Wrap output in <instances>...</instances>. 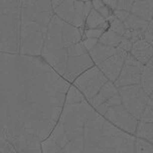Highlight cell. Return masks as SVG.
<instances>
[{
	"label": "cell",
	"instance_id": "cell-25",
	"mask_svg": "<svg viewBox=\"0 0 153 153\" xmlns=\"http://www.w3.org/2000/svg\"><path fill=\"white\" fill-rule=\"evenodd\" d=\"M108 22H109V28L107 30H110L114 33L120 35V36H123L125 33V27L123 25V22H121L120 20H118L113 14H111L109 17L107 18Z\"/></svg>",
	"mask_w": 153,
	"mask_h": 153
},
{
	"label": "cell",
	"instance_id": "cell-8",
	"mask_svg": "<svg viewBox=\"0 0 153 153\" xmlns=\"http://www.w3.org/2000/svg\"><path fill=\"white\" fill-rule=\"evenodd\" d=\"M103 117L118 129L124 131L130 135H135L138 120L123 107L122 104L109 108L106 111V113L103 115Z\"/></svg>",
	"mask_w": 153,
	"mask_h": 153
},
{
	"label": "cell",
	"instance_id": "cell-39",
	"mask_svg": "<svg viewBox=\"0 0 153 153\" xmlns=\"http://www.w3.org/2000/svg\"><path fill=\"white\" fill-rule=\"evenodd\" d=\"M117 1H118V0H104L103 2H104V4H105L106 6H108L112 10H114V9H116Z\"/></svg>",
	"mask_w": 153,
	"mask_h": 153
},
{
	"label": "cell",
	"instance_id": "cell-34",
	"mask_svg": "<svg viewBox=\"0 0 153 153\" xmlns=\"http://www.w3.org/2000/svg\"><path fill=\"white\" fill-rule=\"evenodd\" d=\"M152 32H153V21L151 20V21H149L148 26H147L146 30L144 31V33H143V39L148 43H150V45H153Z\"/></svg>",
	"mask_w": 153,
	"mask_h": 153
},
{
	"label": "cell",
	"instance_id": "cell-31",
	"mask_svg": "<svg viewBox=\"0 0 153 153\" xmlns=\"http://www.w3.org/2000/svg\"><path fill=\"white\" fill-rule=\"evenodd\" d=\"M53 11H40L38 13L36 19H35V22H37L40 25L48 26L51 17H53Z\"/></svg>",
	"mask_w": 153,
	"mask_h": 153
},
{
	"label": "cell",
	"instance_id": "cell-4",
	"mask_svg": "<svg viewBox=\"0 0 153 153\" xmlns=\"http://www.w3.org/2000/svg\"><path fill=\"white\" fill-rule=\"evenodd\" d=\"M48 26L35 21L20 22V45L19 54L29 56H40L45 43Z\"/></svg>",
	"mask_w": 153,
	"mask_h": 153
},
{
	"label": "cell",
	"instance_id": "cell-15",
	"mask_svg": "<svg viewBox=\"0 0 153 153\" xmlns=\"http://www.w3.org/2000/svg\"><path fill=\"white\" fill-rule=\"evenodd\" d=\"M120 51L118 48H112V46L104 45L102 43L98 42L91 51H89V56L91 57V59L94 62L95 65H100L101 62H104L105 59H107L108 57L112 56L113 54L117 53Z\"/></svg>",
	"mask_w": 153,
	"mask_h": 153
},
{
	"label": "cell",
	"instance_id": "cell-42",
	"mask_svg": "<svg viewBox=\"0 0 153 153\" xmlns=\"http://www.w3.org/2000/svg\"><path fill=\"white\" fill-rule=\"evenodd\" d=\"M79 1H91V0H79Z\"/></svg>",
	"mask_w": 153,
	"mask_h": 153
},
{
	"label": "cell",
	"instance_id": "cell-43",
	"mask_svg": "<svg viewBox=\"0 0 153 153\" xmlns=\"http://www.w3.org/2000/svg\"><path fill=\"white\" fill-rule=\"evenodd\" d=\"M135 1H143V0H135Z\"/></svg>",
	"mask_w": 153,
	"mask_h": 153
},
{
	"label": "cell",
	"instance_id": "cell-20",
	"mask_svg": "<svg viewBox=\"0 0 153 153\" xmlns=\"http://www.w3.org/2000/svg\"><path fill=\"white\" fill-rule=\"evenodd\" d=\"M85 25L87 29L91 28H97V29H103V30H107L109 28V22L106 18H104L102 15L99 14L96 10L93 9L90 11L88 16L86 17L85 20Z\"/></svg>",
	"mask_w": 153,
	"mask_h": 153
},
{
	"label": "cell",
	"instance_id": "cell-24",
	"mask_svg": "<svg viewBox=\"0 0 153 153\" xmlns=\"http://www.w3.org/2000/svg\"><path fill=\"white\" fill-rule=\"evenodd\" d=\"M121 38L122 36H120V35L114 33V32H112L110 30H106L100 36L98 42L104 45L112 46V48H118L119 43L121 42Z\"/></svg>",
	"mask_w": 153,
	"mask_h": 153
},
{
	"label": "cell",
	"instance_id": "cell-7",
	"mask_svg": "<svg viewBox=\"0 0 153 153\" xmlns=\"http://www.w3.org/2000/svg\"><path fill=\"white\" fill-rule=\"evenodd\" d=\"M108 82L107 78L103 75L97 65H94L91 69L80 75L72 85L84 95L87 102L94 98L100 89Z\"/></svg>",
	"mask_w": 153,
	"mask_h": 153
},
{
	"label": "cell",
	"instance_id": "cell-6",
	"mask_svg": "<svg viewBox=\"0 0 153 153\" xmlns=\"http://www.w3.org/2000/svg\"><path fill=\"white\" fill-rule=\"evenodd\" d=\"M118 95L123 107L139 121L150 96L142 90L139 84L118 88Z\"/></svg>",
	"mask_w": 153,
	"mask_h": 153
},
{
	"label": "cell",
	"instance_id": "cell-10",
	"mask_svg": "<svg viewBox=\"0 0 153 153\" xmlns=\"http://www.w3.org/2000/svg\"><path fill=\"white\" fill-rule=\"evenodd\" d=\"M65 21L59 19L56 15H53L46 29V35L42 54L51 53L65 48L64 37H62V27Z\"/></svg>",
	"mask_w": 153,
	"mask_h": 153
},
{
	"label": "cell",
	"instance_id": "cell-35",
	"mask_svg": "<svg viewBox=\"0 0 153 153\" xmlns=\"http://www.w3.org/2000/svg\"><path fill=\"white\" fill-rule=\"evenodd\" d=\"M36 3L40 11H53L51 0H36Z\"/></svg>",
	"mask_w": 153,
	"mask_h": 153
},
{
	"label": "cell",
	"instance_id": "cell-14",
	"mask_svg": "<svg viewBox=\"0 0 153 153\" xmlns=\"http://www.w3.org/2000/svg\"><path fill=\"white\" fill-rule=\"evenodd\" d=\"M129 53L142 65H145L152 59L153 45L145 42L144 39L137 40L132 45V48Z\"/></svg>",
	"mask_w": 153,
	"mask_h": 153
},
{
	"label": "cell",
	"instance_id": "cell-3",
	"mask_svg": "<svg viewBox=\"0 0 153 153\" xmlns=\"http://www.w3.org/2000/svg\"><path fill=\"white\" fill-rule=\"evenodd\" d=\"M20 5L15 2L0 9V53H19Z\"/></svg>",
	"mask_w": 153,
	"mask_h": 153
},
{
	"label": "cell",
	"instance_id": "cell-17",
	"mask_svg": "<svg viewBox=\"0 0 153 153\" xmlns=\"http://www.w3.org/2000/svg\"><path fill=\"white\" fill-rule=\"evenodd\" d=\"M153 12V0H143V1H135L130 13L145 21L152 20Z\"/></svg>",
	"mask_w": 153,
	"mask_h": 153
},
{
	"label": "cell",
	"instance_id": "cell-22",
	"mask_svg": "<svg viewBox=\"0 0 153 153\" xmlns=\"http://www.w3.org/2000/svg\"><path fill=\"white\" fill-rule=\"evenodd\" d=\"M136 138H141L152 143L153 141V123H145L138 121L135 131Z\"/></svg>",
	"mask_w": 153,
	"mask_h": 153
},
{
	"label": "cell",
	"instance_id": "cell-2",
	"mask_svg": "<svg viewBox=\"0 0 153 153\" xmlns=\"http://www.w3.org/2000/svg\"><path fill=\"white\" fill-rule=\"evenodd\" d=\"M82 153H134L135 136L118 129L92 112L81 132Z\"/></svg>",
	"mask_w": 153,
	"mask_h": 153
},
{
	"label": "cell",
	"instance_id": "cell-28",
	"mask_svg": "<svg viewBox=\"0 0 153 153\" xmlns=\"http://www.w3.org/2000/svg\"><path fill=\"white\" fill-rule=\"evenodd\" d=\"M65 50H67L68 56H83V54L88 53V51H87L86 48L84 45L83 40H81V42L76 43H74V45H70Z\"/></svg>",
	"mask_w": 153,
	"mask_h": 153
},
{
	"label": "cell",
	"instance_id": "cell-37",
	"mask_svg": "<svg viewBox=\"0 0 153 153\" xmlns=\"http://www.w3.org/2000/svg\"><path fill=\"white\" fill-rule=\"evenodd\" d=\"M113 15L118 19V20L121 21V22H124V21L128 18V16L130 15V12L125 11V10L114 9L113 10Z\"/></svg>",
	"mask_w": 153,
	"mask_h": 153
},
{
	"label": "cell",
	"instance_id": "cell-18",
	"mask_svg": "<svg viewBox=\"0 0 153 153\" xmlns=\"http://www.w3.org/2000/svg\"><path fill=\"white\" fill-rule=\"evenodd\" d=\"M40 12L36 0H22L20 5V20L35 21L38 13Z\"/></svg>",
	"mask_w": 153,
	"mask_h": 153
},
{
	"label": "cell",
	"instance_id": "cell-19",
	"mask_svg": "<svg viewBox=\"0 0 153 153\" xmlns=\"http://www.w3.org/2000/svg\"><path fill=\"white\" fill-rule=\"evenodd\" d=\"M140 87L148 96L152 95L153 91V62L152 59L144 65L140 76Z\"/></svg>",
	"mask_w": 153,
	"mask_h": 153
},
{
	"label": "cell",
	"instance_id": "cell-9",
	"mask_svg": "<svg viewBox=\"0 0 153 153\" xmlns=\"http://www.w3.org/2000/svg\"><path fill=\"white\" fill-rule=\"evenodd\" d=\"M144 65L139 62L134 56L128 53L125 56L124 65L117 80L114 82L116 88H121L131 85H138L140 83V76Z\"/></svg>",
	"mask_w": 153,
	"mask_h": 153
},
{
	"label": "cell",
	"instance_id": "cell-40",
	"mask_svg": "<svg viewBox=\"0 0 153 153\" xmlns=\"http://www.w3.org/2000/svg\"><path fill=\"white\" fill-rule=\"evenodd\" d=\"M6 141H7V138H6V136H5V133L3 129L1 128V126H0V146L3 145Z\"/></svg>",
	"mask_w": 153,
	"mask_h": 153
},
{
	"label": "cell",
	"instance_id": "cell-13",
	"mask_svg": "<svg viewBox=\"0 0 153 153\" xmlns=\"http://www.w3.org/2000/svg\"><path fill=\"white\" fill-rule=\"evenodd\" d=\"M40 57H42L43 61L50 65L57 75L62 76L65 71V67H67L68 57H69L65 48L42 54Z\"/></svg>",
	"mask_w": 153,
	"mask_h": 153
},
{
	"label": "cell",
	"instance_id": "cell-36",
	"mask_svg": "<svg viewBox=\"0 0 153 153\" xmlns=\"http://www.w3.org/2000/svg\"><path fill=\"white\" fill-rule=\"evenodd\" d=\"M132 45L133 43L131 42L129 39H127V38H125V37H122L121 42H120L118 45V48H120V50L123 51H126V53H130L131 48H132Z\"/></svg>",
	"mask_w": 153,
	"mask_h": 153
},
{
	"label": "cell",
	"instance_id": "cell-38",
	"mask_svg": "<svg viewBox=\"0 0 153 153\" xmlns=\"http://www.w3.org/2000/svg\"><path fill=\"white\" fill-rule=\"evenodd\" d=\"M83 42H84V45H85V48H86L87 51L89 53V51L98 43V39H96V38H85V39H83Z\"/></svg>",
	"mask_w": 153,
	"mask_h": 153
},
{
	"label": "cell",
	"instance_id": "cell-26",
	"mask_svg": "<svg viewBox=\"0 0 153 153\" xmlns=\"http://www.w3.org/2000/svg\"><path fill=\"white\" fill-rule=\"evenodd\" d=\"M134 153H153V145L150 142L141 138H136L134 141Z\"/></svg>",
	"mask_w": 153,
	"mask_h": 153
},
{
	"label": "cell",
	"instance_id": "cell-33",
	"mask_svg": "<svg viewBox=\"0 0 153 153\" xmlns=\"http://www.w3.org/2000/svg\"><path fill=\"white\" fill-rule=\"evenodd\" d=\"M134 2H135V0H118V1H117L116 9L125 10V11L130 12Z\"/></svg>",
	"mask_w": 153,
	"mask_h": 153
},
{
	"label": "cell",
	"instance_id": "cell-29",
	"mask_svg": "<svg viewBox=\"0 0 153 153\" xmlns=\"http://www.w3.org/2000/svg\"><path fill=\"white\" fill-rule=\"evenodd\" d=\"M139 121L145 123H153V111H152V96H150L148 102H147L145 108L142 112Z\"/></svg>",
	"mask_w": 153,
	"mask_h": 153
},
{
	"label": "cell",
	"instance_id": "cell-32",
	"mask_svg": "<svg viewBox=\"0 0 153 153\" xmlns=\"http://www.w3.org/2000/svg\"><path fill=\"white\" fill-rule=\"evenodd\" d=\"M106 30H103V29H97V28L86 29V30L84 31V36L86 38H96V39H99L100 36Z\"/></svg>",
	"mask_w": 153,
	"mask_h": 153
},
{
	"label": "cell",
	"instance_id": "cell-16",
	"mask_svg": "<svg viewBox=\"0 0 153 153\" xmlns=\"http://www.w3.org/2000/svg\"><path fill=\"white\" fill-rule=\"evenodd\" d=\"M117 94H118V89L116 88L114 83L108 81L107 83L100 89V91L97 93V95H96L94 98H92L88 103L94 109H97L100 105H102L103 103H105L106 101L111 99L112 97H114V96Z\"/></svg>",
	"mask_w": 153,
	"mask_h": 153
},
{
	"label": "cell",
	"instance_id": "cell-44",
	"mask_svg": "<svg viewBox=\"0 0 153 153\" xmlns=\"http://www.w3.org/2000/svg\"><path fill=\"white\" fill-rule=\"evenodd\" d=\"M101 1H104V0H101Z\"/></svg>",
	"mask_w": 153,
	"mask_h": 153
},
{
	"label": "cell",
	"instance_id": "cell-21",
	"mask_svg": "<svg viewBox=\"0 0 153 153\" xmlns=\"http://www.w3.org/2000/svg\"><path fill=\"white\" fill-rule=\"evenodd\" d=\"M148 21H145L143 19L137 17V16L133 15L130 13V15L128 16V18L123 22L125 29H129V30H136L140 31L142 33H144V31L146 30L147 26H148Z\"/></svg>",
	"mask_w": 153,
	"mask_h": 153
},
{
	"label": "cell",
	"instance_id": "cell-23",
	"mask_svg": "<svg viewBox=\"0 0 153 153\" xmlns=\"http://www.w3.org/2000/svg\"><path fill=\"white\" fill-rule=\"evenodd\" d=\"M84 101H86L84 95L75 86L71 84L70 88L68 89L67 94H65V105H76V104H80Z\"/></svg>",
	"mask_w": 153,
	"mask_h": 153
},
{
	"label": "cell",
	"instance_id": "cell-30",
	"mask_svg": "<svg viewBox=\"0 0 153 153\" xmlns=\"http://www.w3.org/2000/svg\"><path fill=\"white\" fill-rule=\"evenodd\" d=\"M92 5H93V8H94L99 14L102 15L104 18L107 19L109 16L111 15L110 8L108 6H106V5L104 4V2L101 1V0H93Z\"/></svg>",
	"mask_w": 153,
	"mask_h": 153
},
{
	"label": "cell",
	"instance_id": "cell-11",
	"mask_svg": "<svg viewBox=\"0 0 153 153\" xmlns=\"http://www.w3.org/2000/svg\"><path fill=\"white\" fill-rule=\"evenodd\" d=\"M94 62L90 57L89 53L80 56H69L67 62L65 71L62 78L68 83L72 84L79 76L86 72L87 70L94 67Z\"/></svg>",
	"mask_w": 153,
	"mask_h": 153
},
{
	"label": "cell",
	"instance_id": "cell-5",
	"mask_svg": "<svg viewBox=\"0 0 153 153\" xmlns=\"http://www.w3.org/2000/svg\"><path fill=\"white\" fill-rule=\"evenodd\" d=\"M92 9V1L64 0L59 6L53 9V14L71 25L83 28L86 17Z\"/></svg>",
	"mask_w": 153,
	"mask_h": 153
},
{
	"label": "cell",
	"instance_id": "cell-12",
	"mask_svg": "<svg viewBox=\"0 0 153 153\" xmlns=\"http://www.w3.org/2000/svg\"><path fill=\"white\" fill-rule=\"evenodd\" d=\"M127 53H128L126 51L120 50L117 53L108 57L107 59H105L100 65H97L99 70L103 73V75L107 78L108 81L114 83L117 80L123 68V65H124V59Z\"/></svg>",
	"mask_w": 153,
	"mask_h": 153
},
{
	"label": "cell",
	"instance_id": "cell-1",
	"mask_svg": "<svg viewBox=\"0 0 153 153\" xmlns=\"http://www.w3.org/2000/svg\"><path fill=\"white\" fill-rule=\"evenodd\" d=\"M70 86L42 57L0 53V126L16 153L50 136Z\"/></svg>",
	"mask_w": 153,
	"mask_h": 153
},
{
	"label": "cell",
	"instance_id": "cell-41",
	"mask_svg": "<svg viewBox=\"0 0 153 153\" xmlns=\"http://www.w3.org/2000/svg\"><path fill=\"white\" fill-rule=\"evenodd\" d=\"M51 7H53V9H56L57 6H59V5L62 3L64 0H51Z\"/></svg>",
	"mask_w": 153,
	"mask_h": 153
},
{
	"label": "cell",
	"instance_id": "cell-27",
	"mask_svg": "<svg viewBox=\"0 0 153 153\" xmlns=\"http://www.w3.org/2000/svg\"><path fill=\"white\" fill-rule=\"evenodd\" d=\"M40 148L42 153H59L61 151V147L50 137L40 142Z\"/></svg>",
	"mask_w": 153,
	"mask_h": 153
}]
</instances>
